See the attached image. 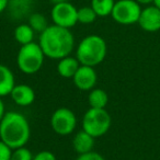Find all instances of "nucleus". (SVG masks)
Here are the masks:
<instances>
[{"label":"nucleus","instance_id":"nucleus-12","mask_svg":"<svg viewBox=\"0 0 160 160\" xmlns=\"http://www.w3.org/2000/svg\"><path fill=\"white\" fill-rule=\"evenodd\" d=\"M94 139L96 138L86 131L81 129L78 132L72 139V148L78 155H82L93 150L94 147Z\"/></svg>","mask_w":160,"mask_h":160},{"label":"nucleus","instance_id":"nucleus-10","mask_svg":"<svg viewBox=\"0 0 160 160\" xmlns=\"http://www.w3.org/2000/svg\"><path fill=\"white\" fill-rule=\"evenodd\" d=\"M138 24L146 32H157L160 30V9L155 5L142 9Z\"/></svg>","mask_w":160,"mask_h":160},{"label":"nucleus","instance_id":"nucleus-19","mask_svg":"<svg viewBox=\"0 0 160 160\" xmlns=\"http://www.w3.org/2000/svg\"><path fill=\"white\" fill-rule=\"evenodd\" d=\"M97 13L94 10L90 7H81L78 9V22L82 23V24H91L96 21Z\"/></svg>","mask_w":160,"mask_h":160},{"label":"nucleus","instance_id":"nucleus-23","mask_svg":"<svg viewBox=\"0 0 160 160\" xmlns=\"http://www.w3.org/2000/svg\"><path fill=\"white\" fill-rule=\"evenodd\" d=\"M33 160H56V157L52 151L43 150L36 153L33 157Z\"/></svg>","mask_w":160,"mask_h":160},{"label":"nucleus","instance_id":"nucleus-28","mask_svg":"<svg viewBox=\"0 0 160 160\" xmlns=\"http://www.w3.org/2000/svg\"><path fill=\"white\" fill-rule=\"evenodd\" d=\"M153 5L160 9V0H153Z\"/></svg>","mask_w":160,"mask_h":160},{"label":"nucleus","instance_id":"nucleus-1","mask_svg":"<svg viewBox=\"0 0 160 160\" xmlns=\"http://www.w3.org/2000/svg\"><path fill=\"white\" fill-rule=\"evenodd\" d=\"M38 44L45 57L59 60L70 55L75 46V38L69 29L56 24L48 25L40 34Z\"/></svg>","mask_w":160,"mask_h":160},{"label":"nucleus","instance_id":"nucleus-20","mask_svg":"<svg viewBox=\"0 0 160 160\" xmlns=\"http://www.w3.org/2000/svg\"><path fill=\"white\" fill-rule=\"evenodd\" d=\"M33 157L34 156L32 155L31 150L28 149L25 146H22L19 148L12 149L10 160H33Z\"/></svg>","mask_w":160,"mask_h":160},{"label":"nucleus","instance_id":"nucleus-14","mask_svg":"<svg viewBox=\"0 0 160 160\" xmlns=\"http://www.w3.org/2000/svg\"><path fill=\"white\" fill-rule=\"evenodd\" d=\"M80 66L79 60L77 57L66 56L58 60L57 64V72L62 78H72L75 76L76 71L78 70Z\"/></svg>","mask_w":160,"mask_h":160},{"label":"nucleus","instance_id":"nucleus-6","mask_svg":"<svg viewBox=\"0 0 160 160\" xmlns=\"http://www.w3.org/2000/svg\"><path fill=\"white\" fill-rule=\"evenodd\" d=\"M142 8L136 0H118L112 10V18L122 25H131L139 20Z\"/></svg>","mask_w":160,"mask_h":160},{"label":"nucleus","instance_id":"nucleus-11","mask_svg":"<svg viewBox=\"0 0 160 160\" xmlns=\"http://www.w3.org/2000/svg\"><path fill=\"white\" fill-rule=\"evenodd\" d=\"M10 97L16 104L20 107H29L35 100V92L28 85H16L12 89Z\"/></svg>","mask_w":160,"mask_h":160},{"label":"nucleus","instance_id":"nucleus-21","mask_svg":"<svg viewBox=\"0 0 160 160\" xmlns=\"http://www.w3.org/2000/svg\"><path fill=\"white\" fill-rule=\"evenodd\" d=\"M12 149L7 144L0 140V160H10L11 159Z\"/></svg>","mask_w":160,"mask_h":160},{"label":"nucleus","instance_id":"nucleus-18","mask_svg":"<svg viewBox=\"0 0 160 160\" xmlns=\"http://www.w3.org/2000/svg\"><path fill=\"white\" fill-rule=\"evenodd\" d=\"M29 25L34 30V32H38L41 34L44 30L47 29L48 23H47L46 18L43 14L33 13L29 18Z\"/></svg>","mask_w":160,"mask_h":160},{"label":"nucleus","instance_id":"nucleus-5","mask_svg":"<svg viewBox=\"0 0 160 160\" xmlns=\"http://www.w3.org/2000/svg\"><path fill=\"white\" fill-rule=\"evenodd\" d=\"M111 123V116L105 109L90 108L82 118V129L94 138H99L108 133Z\"/></svg>","mask_w":160,"mask_h":160},{"label":"nucleus","instance_id":"nucleus-3","mask_svg":"<svg viewBox=\"0 0 160 160\" xmlns=\"http://www.w3.org/2000/svg\"><path fill=\"white\" fill-rule=\"evenodd\" d=\"M107 51L108 47L104 38L92 34L80 41L76 52V57L80 65L96 67L104 60Z\"/></svg>","mask_w":160,"mask_h":160},{"label":"nucleus","instance_id":"nucleus-16","mask_svg":"<svg viewBox=\"0 0 160 160\" xmlns=\"http://www.w3.org/2000/svg\"><path fill=\"white\" fill-rule=\"evenodd\" d=\"M34 30L29 24H20L14 29V38L21 45L29 44L33 42Z\"/></svg>","mask_w":160,"mask_h":160},{"label":"nucleus","instance_id":"nucleus-17","mask_svg":"<svg viewBox=\"0 0 160 160\" xmlns=\"http://www.w3.org/2000/svg\"><path fill=\"white\" fill-rule=\"evenodd\" d=\"M114 5V0H91V8L94 10L97 16L102 18L111 16Z\"/></svg>","mask_w":160,"mask_h":160},{"label":"nucleus","instance_id":"nucleus-27","mask_svg":"<svg viewBox=\"0 0 160 160\" xmlns=\"http://www.w3.org/2000/svg\"><path fill=\"white\" fill-rule=\"evenodd\" d=\"M52 3H54V5H57V3H62V2H66V1H68V0H49Z\"/></svg>","mask_w":160,"mask_h":160},{"label":"nucleus","instance_id":"nucleus-26","mask_svg":"<svg viewBox=\"0 0 160 160\" xmlns=\"http://www.w3.org/2000/svg\"><path fill=\"white\" fill-rule=\"evenodd\" d=\"M139 5H150L153 3V0H136Z\"/></svg>","mask_w":160,"mask_h":160},{"label":"nucleus","instance_id":"nucleus-13","mask_svg":"<svg viewBox=\"0 0 160 160\" xmlns=\"http://www.w3.org/2000/svg\"><path fill=\"white\" fill-rule=\"evenodd\" d=\"M16 86V80L12 70L6 65L0 64V98L10 96Z\"/></svg>","mask_w":160,"mask_h":160},{"label":"nucleus","instance_id":"nucleus-22","mask_svg":"<svg viewBox=\"0 0 160 160\" xmlns=\"http://www.w3.org/2000/svg\"><path fill=\"white\" fill-rule=\"evenodd\" d=\"M76 160H105V159L102 155H100L99 152H96V151L92 150V151H90V152L78 155Z\"/></svg>","mask_w":160,"mask_h":160},{"label":"nucleus","instance_id":"nucleus-2","mask_svg":"<svg viewBox=\"0 0 160 160\" xmlns=\"http://www.w3.org/2000/svg\"><path fill=\"white\" fill-rule=\"evenodd\" d=\"M31 136V128L24 115L19 112H6L0 121V140L11 149L25 146Z\"/></svg>","mask_w":160,"mask_h":160},{"label":"nucleus","instance_id":"nucleus-15","mask_svg":"<svg viewBox=\"0 0 160 160\" xmlns=\"http://www.w3.org/2000/svg\"><path fill=\"white\" fill-rule=\"evenodd\" d=\"M88 102L90 108L93 109H105L109 102L108 93L103 89L100 88H93L90 90V93L88 96Z\"/></svg>","mask_w":160,"mask_h":160},{"label":"nucleus","instance_id":"nucleus-8","mask_svg":"<svg viewBox=\"0 0 160 160\" xmlns=\"http://www.w3.org/2000/svg\"><path fill=\"white\" fill-rule=\"evenodd\" d=\"M51 16L54 24L66 29L75 27L78 22V9L68 1L54 5Z\"/></svg>","mask_w":160,"mask_h":160},{"label":"nucleus","instance_id":"nucleus-7","mask_svg":"<svg viewBox=\"0 0 160 160\" xmlns=\"http://www.w3.org/2000/svg\"><path fill=\"white\" fill-rule=\"evenodd\" d=\"M51 126L56 134L67 136L75 131L77 126V118L68 108H58L52 114Z\"/></svg>","mask_w":160,"mask_h":160},{"label":"nucleus","instance_id":"nucleus-9","mask_svg":"<svg viewBox=\"0 0 160 160\" xmlns=\"http://www.w3.org/2000/svg\"><path fill=\"white\" fill-rule=\"evenodd\" d=\"M97 80L98 76L97 71L94 70V67L85 66V65H80L72 77L73 85L81 91H90L96 88Z\"/></svg>","mask_w":160,"mask_h":160},{"label":"nucleus","instance_id":"nucleus-25","mask_svg":"<svg viewBox=\"0 0 160 160\" xmlns=\"http://www.w3.org/2000/svg\"><path fill=\"white\" fill-rule=\"evenodd\" d=\"M6 108H5V103H3V101L1 100V98H0V121L2 120V118L5 116L6 114Z\"/></svg>","mask_w":160,"mask_h":160},{"label":"nucleus","instance_id":"nucleus-4","mask_svg":"<svg viewBox=\"0 0 160 160\" xmlns=\"http://www.w3.org/2000/svg\"><path fill=\"white\" fill-rule=\"evenodd\" d=\"M45 55L38 43H29L21 45L17 56L18 67L25 75L36 73L43 66Z\"/></svg>","mask_w":160,"mask_h":160},{"label":"nucleus","instance_id":"nucleus-24","mask_svg":"<svg viewBox=\"0 0 160 160\" xmlns=\"http://www.w3.org/2000/svg\"><path fill=\"white\" fill-rule=\"evenodd\" d=\"M9 5V0H0V13H2Z\"/></svg>","mask_w":160,"mask_h":160}]
</instances>
